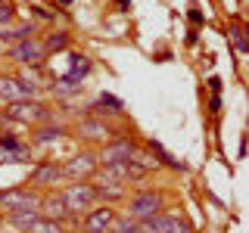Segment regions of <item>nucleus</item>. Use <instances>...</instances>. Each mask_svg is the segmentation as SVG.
Listing matches in <instances>:
<instances>
[{
  "label": "nucleus",
  "mask_w": 249,
  "mask_h": 233,
  "mask_svg": "<svg viewBox=\"0 0 249 233\" xmlns=\"http://www.w3.org/2000/svg\"><path fill=\"white\" fill-rule=\"evenodd\" d=\"M159 208H162V193L156 190H140L128 199V217H134V221H146V217L159 215Z\"/></svg>",
  "instance_id": "nucleus-1"
},
{
  "label": "nucleus",
  "mask_w": 249,
  "mask_h": 233,
  "mask_svg": "<svg viewBox=\"0 0 249 233\" xmlns=\"http://www.w3.org/2000/svg\"><path fill=\"white\" fill-rule=\"evenodd\" d=\"M140 233H190L184 217L178 215H153L146 217V221H140Z\"/></svg>",
  "instance_id": "nucleus-2"
},
{
  "label": "nucleus",
  "mask_w": 249,
  "mask_h": 233,
  "mask_svg": "<svg viewBox=\"0 0 249 233\" xmlns=\"http://www.w3.org/2000/svg\"><path fill=\"white\" fill-rule=\"evenodd\" d=\"M59 196H62V202H66V212H81V208H90V202L97 199V196H93V186H88V183H69Z\"/></svg>",
  "instance_id": "nucleus-3"
},
{
  "label": "nucleus",
  "mask_w": 249,
  "mask_h": 233,
  "mask_svg": "<svg viewBox=\"0 0 249 233\" xmlns=\"http://www.w3.org/2000/svg\"><path fill=\"white\" fill-rule=\"evenodd\" d=\"M6 115H10L13 121H44V118H50V112H47L41 103H25V100H13L10 109H6Z\"/></svg>",
  "instance_id": "nucleus-4"
},
{
  "label": "nucleus",
  "mask_w": 249,
  "mask_h": 233,
  "mask_svg": "<svg viewBox=\"0 0 249 233\" xmlns=\"http://www.w3.org/2000/svg\"><path fill=\"white\" fill-rule=\"evenodd\" d=\"M10 56L22 66H37L44 59V44L35 41V37H25V41H16V47L10 50Z\"/></svg>",
  "instance_id": "nucleus-5"
},
{
  "label": "nucleus",
  "mask_w": 249,
  "mask_h": 233,
  "mask_svg": "<svg viewBox=\"0 0 249 233\" xmlns=\"http://www.w3.org/2000/svg\"><path fill=\"white\" fill-rule=\"evenodd\" d=\"M37 196L35 190H10V193H0V208L6 212H16V208H37Z\"/></svg>",
  "instance_id": "nucleus-6"
},
{
  "label": "nucleus",
  "mask_w": 249,
  "mask_h": 233,
  "mask_svg": "<svg viewBox=\"0 0 249 233\" xmlns=\"http://www.w3.org/2000/svg\"><path fill=\"white\" fill-rule=\"evenodd\" d=\"M131 155H134V143H131L128 137H119V140H112V143L103 146L100 162H103V165H112V162H128Z\"/></svg>",
  "instance_id": "nucleus-7"
},
{
  "label": "nucleus",
  "mask_w": 249,
  "mask_h": 233,
  "mask_svg": "<svg viewBox=\"0 0 249 233\" xmlns=\"http://www.w3.org/2000/svg\"><path fill=\"white\" fill-rule=\"evenodd\" d=\"M112 221H115V212L109 205H100V208H93V212L84 217V230L88 233H109Z\"/></svg>",
  "instance_id": "nucleus-8"
},
{
  "label": "nucleus",
  "mask_w": 249,
  "mask_h": 233,
  "mask_svg": "<svg viewBox=\"0 0 249 233\" xmlns=\"http://www.w3.org/2000/svg\"><path fill=\"white\" fill-rule=\"evenodd\" d=\"M37 215L47 217V221H62L69 212H66L62 196H59V193H53V196H41V202H37Z\"/></svg>",
  "instance_id": "nucleus-9"
},
{
  "label": "nucleus",
  "mask_w": 249,
  "mask_h": 233,
  "mask_svg": "<svg viewBox=\"0 0 249 233\" xmlns=\"http://www.w3.org/2000/svg\"><path fill=\"white\" fill-rule=\"evenodd\" d=\"M93 168H97V159H93L90 152H81V155H72V159H69L59 171H62V174H69V177H84V174H90Z\"/></svg>",
  "instance_id": "nucleus-10"
},
{
  "label": "nucleus",
  "mask_w": 249,
  "mask_h": 233,
  "mask_svg": "<svg viewBox=\"0 0 249 233\" xmlns=\"http://www.w3.org/2000/svg\"><path fill=\"white\" fill-rule=\"evenodd\" d=\"M37 217H41L37 208H16V212H6V221L22 233H31V227L37 224Z\"/></svg>",
  "instance_id": "nucleus-11"
},
{
  "label": "nucleus",
  "mask_w": 249,
  "mask_h": 233,
  "mask_svg": "<svg viewBox=\"0 0 249 233\" xmlns=\"http://www.w3.org/2000/svg\"><path fill=\"white\" fill-rule=\"evenodd\" d=\"M59 177H62L59 165H53V162H44V165L35 168V174H31V183H35V186H50L53 181H59Z\"/></svg>",
  "instance_id": "nucleus-12"
},
{
  "label": "nucleus",
  "mask_w": 249,
  "mask_h": 233,
  "mask_svg": "<svg viewBox=\"0 0 249 233\" xmlns=\"http://www.w3.org/2000/svg\"><path fill=\"white\" fill-rule=\"evenodd\" d=\"M25 146L19 143V140H13V137H3L0 140V162H22L25 159Z\"/></svg>",
  "instance_id": "nucleus-13"
},
{
  "label": "nucleus",
  "mask_w": 249,
  "mask_h": 233,
  "mask_svg": "<svg viewBox=\"0 0 249 233\" xmlns=\"http://www.w3.org/2000/svg\"><path fill=\"white\" fill-rule=\"evenodd\" d=\"M78 134L88 137V140H106L109 137V128H106L103 121H97V118H88V121L78 124Z\"/></svg>",
  "instance_id": "nucleus-14"
},
{
  "label": "nucleus",
  "mask_w": 249,
  "mask_h": 233,
  "mask_svg": "<svg viewBox=\"0 0 249 233\" xmlns=\"http://www.w3.org/2000/svg\"><path fill=\"white\" fill-rule=\"evenodd\" d=\"M90 109H93V115H119V112H122V100H115V97H109V93H103V97H100Z\"/></svg>",
  "instance_id": "nucleus-15"
},
{
  "label": "nucleus",
  "mask_w": 249,
  "mask_h": 233,
  "mask_svg": "<svg viewBox=\"0 0 249 233\" xmlns=\"http://www.w3.org/2000/svg\"><path fill=\"white\" fill-rule=\"evenodd\" d=\"M59 137H62V128H59V124H47V128H37V131H35V137H31V140H35V146H47L50 140L56 143Z\"/></svg>",
  "instance_id": "nucleus-16"
},
{
  "label": "nucleus",
  "mask_w": 249,
  "mask_h": 233,
  "mask_svg": "<svg viewBox=\"0 0 249 233\" xmlns=\"http://www.w3.org/2000/svg\"><path fill=\"white\" fill-rule=\"evenodd\" d=\"M112 233H140V221H134V217H115L112 221V227H109Z\"/></svg>",
  "instance_id": "nucleus-17"
},
{
  "label": "nucleus",
  "mask_w": 249,
  "mask_h": 233,
  "mask_svg": "<svg viewBox=\"0 0 249 233\" xmlns=\"http://www.w3.org/2000/svg\"><path fill=\"white\" fill-rule=\"evenodd\" d=\"M31 233H62L59 221H47V217H37V224L31 227Z\"/></svg>",
  "instance_id": "nucleus-18"
},
{
  "label": "nucleus",
  "mask_w": 249,
  "mask_h": 233,
  "mask_svg": "<svg viewBox=\"0 0 249 233\" xmlns=\"http://www.w3.org/2000/svg\"><path fill=\"white\" fill-rule=\"evenodd\" d=\"M228 37H231V44H233V47H237V50H240V53H246V31H243V28H240V25H233V28L228 31Z\"/></svg>",
  "instance_id": "nucleus-19"
},
{
  "label": "nucleus",
  "mask_w": 249,
  "mask_h": 233,
  "mask_svg": "<svg viewBox=\"0 0 249 233\" xmlns=\"http://www.w3.org/2000/svg\"><path fill=\"white\" fill-rule=\"evenodd\" d=\"M66 41H69V37L62 34V31H59V34H50V37H47V44H44V50H62Z\"/></svg>",
  "instance_id": "nucleus-20"
},
{
  "label": "nucleus",
  "mask_w": 249,
  "mask_h": 233,
  "mask_svg": "<svg viewBox=\"0 0 249 233\" xmlns=\"http://www.w3.org/2000/svg\"><path fill=\"white\" fill-rule=\"evenodd\" d=\"M10 22H13V6L0 3V25H10Z\"/></svg>",
  "instance_id": "nucleus-21"
},
{
  "label": "nucleus",
  "mask_w": 249,
  "mask_h": 233,
  "mask_svg": "<svg viewBox=\"0 0 249 233\" xmlns=\"http://www.w3.org/2000/svg\"><path fill=\"white\" fill-rule=\"evenodd\" d=\"M0 3H6V0H0Z\"/></svg>",
  "instance_id": "nucleus-22"
}]
</instances>
